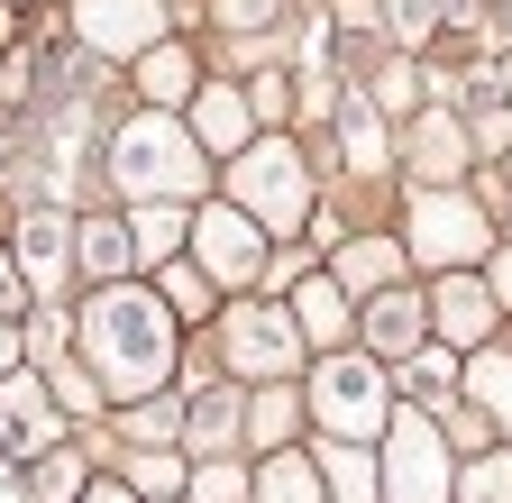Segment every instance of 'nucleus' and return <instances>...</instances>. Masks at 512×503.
I'll list each match as a JSON object with an SVG mask.
<instances>
[{
  "mask_svg": "<svg viewBox=\"0 0 512 503\" xmlns=\"http://www.w3.org/2000/svg\"><path fill=\"white\" fill-rule=\"evenodd\" d=\"M156 293H165V311H211V275H202V266H183V257L156 275Z\"/></svg>",
  "mask_w": 512,
  "mask_h": 503,
  "instance_id": "obj_30",
  "label": "nucleus"
},
{
  "mask_svg": "<svg viewBox=\"0 0 512 503\" xmlns=\"http://www.w3.org/2000/svg\"><path fill=\"white\" fill-rule=\"evenodd\" d=\"M19 275L37 284V293H55L64 284V247H74V220H64L55 202H37V211H19Z\"/></svg>",
  "mask_w": 512,
  "mask_h": 503,
  "instance_id": "obj_14",
  "label": "nucleus"
},
{
  "mask_svg": "<svg viewBox=\"0 0 512 503\" xmlns=\"http://www.w3.org/2000/svg\"><path fill=\"white\" fill-rule=\"evenodd\" d=\"M192 247H202L192 266H202L211 284H256V275L275 266V257H266V229H256L238 202H220V211H202V220H192Z\"/></svg>",
  "mask_w": 512,
  "mask_h": 503,
  "instance_id": "obj_7",
  "label": "nucleus"
},
{
  "mask_svg": "<svg viewBox=\"0 0 512 503\" xmlns=\"http://www.w3.org/2000/svg\"><path fill=\"white\" fill-rule=\"evenodd\" d=\"M0 503H10V494H0Z\"/></svg>",
  "mask_w": 512,
  "mask_h": 503,
  "instance_id": "obj_43",
  "label": "nucleus"
},
{
  "mask_svg": "<svg viewBox=\"0 0 512 503\" xmlns=\"http://www.w3.org/2000/svg\"><path fill=\"white\" fill-rule=\"evenodd\" d=\"M339 284L366 293V302L394 293V238H348V247H339Z\"/></svg>",
  "mask_w": 512,
  "mask_h": 503,
  "instance_id": "obj_19",
  "label": "nucleus"
},
{
  "mask_svg": "<svg viewBox=\"0 0 512 503\" xmlns=\"http://www.w3.org/2000/svg\"><path fill=\"white\" fill-rule=\"evenodd\" d=\"M284 430H293V394L275 385V394H256V403H247V439H266V449H275Z\"/></svg>",
  "mask_w": 512,
  "mask_h": 503,
  "instance_id": "obj_33",
  "label": "nucleus"
},
{
  "mask_svg": "<svg viewBox=\"0 0 512 503\" xmlns=\"http://www.w3.org/2000/svg\"><path fill=\"white\" fill-rule=\"evenodd\" d=\"M229 202H238L256 229H302V211H311L302 147H284V138H256L247 156H229Z\"/></svg>",
  "mask_w": 512,
  "mask_h": 503,
  "instance_id": "obj_4",
  "label": "nucleus"
},
{
  "mask_svg": "<svg viewBox=\"0 0 512 503\" xmlns=\"http://www.w3.org/2000/svg\"><path fill=\"white\" fill-rule=\"evenodd\" d=\"M458 147H467V119H430V129L412 138V165H421V174H448V165H458Z\"/></svg>",
  "mask_w": 512,
  "mask_h": 503,
  "instance_id": "obj_29",
  "label": "nucleus"
},
{
  "mask_svg": "<svg viewBox=\"0 0 512 503\" xmlns=\"http://www.w3.org/2000/svg\"><path fill=\"white\" fill-rule=\"evenodd\" d=\"M192 138L247 156V147H256V101H247V92H229V83H202V92H192Z\"/></svg>",
  "mask_w": 512,
  "mask_h": 503,
  "instance_id": "obj_15",
  "label": "nucleus"
},
{
  "mask_svg": "<svg viewBox=\"0 0 512 503\" xmlns=\"http://www.w3.org/2000/svg\"><path fill=\"white\" fill-rule=\"evenodd\" d=\"M485 284H494V302H512V247H494V275Z\"/></svg>",
  "mask_w": 512,
  "mask_h": 503,
  "instance_id": "obj_37",
  "label": "nucleus"
},
{
  "mask_svg": "<svg viewBox=\"0 0 512 503\" xmlns=\"http://www.w3.org/2000/svg\"><path fill=\"white\" fill-rule=\"evenodd\" d=\"M311 412H320V430L330 439H384L394 430V394H384V366L375 357H357V348H339V357H320V375H311Z\"/></svg>",
  "mask_w": 512,
  "mask_h": 503,
  "instance_id": "obj_3",
  "label": "nucleus"
},
{
  "mask_svg": "<svg viewBox=\"0 0 512 503\" xmlns=\"http://www.w3.org/2000/svg\"><path fill=\"white\" fill-rule=\"evenodd\" d=\"M467 394H485V412H503V403H512V357L476 348V357H467Z\"/></svg>",
  "mask_w": 512,
  "mask_h": 503,
  "instance_id": "obj_31",
  "label": "nucleus"
},
{
  "mask_svg": "<svg viewBox=\"0 0 512 503\" xmlns=\"http://www.w3.org/2000/svg\"><path fill=\"white\" fill-rule=\"evenodd\" d=\"M503 174H512V156H503Z\"/></svg>",
  "mask_w": 512,
  "mask_h": 503,
  "instance_id": "obj_42",
  "label": "nucleus"
},
{
  "mask_svg": "<svg viewBox=\"0 0 512 503\" xmlns=\"http://www.w3.org/2000/svg\"><path fill=\"white\" fill-rule=\"evenodd\" d=\"M183 485H192V467L174 449H138L128 458V494H183Z\"/></svg>",
  "mask_w": 512,
  "mask_h": 503,
  "instance_id": "obj_27",
  "label": "nucleus"
},
{
  "mask_svg": "<svg viewBox=\"0 0 512 503\" xmlns=\"http://www.w3.org/2000/svg\"><path fill=\"white\" fill-rule=\"evenodd\" d=\"M83 503H138V494H128V485H92Z\"/></svg>",
  "mask_w": 512,
  "mask_h": 503,
  "instance_id": "obj_38",
  "label": "nucleus"
},
{
  "mask_svg": "<svg viewBox=\"0 0 512 503\" xmlns=\"http://www.w3.org/2000/svg\"><path fill=\"white\" fill-rule=\"evenodd\" d=\"M83 357H92V375H101L110 403H147L174 375V311H165V293L110 284L83 311Z\"/></svg>",
  "mask_w": 512,
  "mask_h": 503,
  "instance_id": "obj_1",
  "label": "nucleus"
},
{
  "mask_svg": "<svg viewBox=\"0 0 512 503\" xmlns=\"http://www.w3.org/2000/svg\"><path fill=\"white\" fill-rule=\"evenodd\" d=\"M46 458L55 449V394L37 375H0V458Z\"/></svg>",
  "mask_w": 512,
  "mask_h": 503,
  "instance_id": "obj_11",
  "label": "nucleus"
},
{
  "mask_svg": "<svg viewBox=\"0 0 512 503\" xmlns=\"http://www.w3.org/2000/svg\"><path fill=\"white\" fill-rule=\"evenodd\" d=\"M74 257H83L101 284H128V266H138V238H128L119 220H74Z\"/></svg>",
  "mask_w": 512,
  "mask_h": 503,
  "instance_id": "obj_16",
  "label": "nucleus"
},
{
  "mask_svg": "<svg viewBox=\"0 0 512 503\" xmlns=\"http://www.w3.org/2000/svg\"><path fill=\"white\" fill-rule=\"evenodd\" d=\"M494 421H503V430H512V403H503V412H494Z\"/></svg>",
  "mask_w": 512,
  "mask_h": 503,
  "instance_id": "obj_41",
  "label": "nucleus"
},
{
  "mask_svg": "<svg viewBox=\"0 0 512 503\" xmlns=\"http://www.w3.org/2000/svg\"><path fill=\"white\" fill-rule=\"evenodd\" d=\"M458 503H512V449L467 458V467H458Z\"/></svg>",
  "mask_w": 512,
  "mask_h": 503,
  "instance_id": "obj_26",
  "label": "nucleus"
},
{
  "mask_svg": "<svg viewBox=\"0 0 512 503\" xmlns=\"http://www.w3.org/2000/svg\"><path fill=\"white\" fill-rule=\"evenodd\" d=\"M357 330H366V348H375V357H421V330H430V302L394 284V293L357 302Z\"/></svg>",
  "mask_w": 512,
  "mask_h": 503,
  "instance_id": "obj_13",
  "label": "nucleus"
},
{
  "mask_svg": "<svg viewBox=\"0 0 512 503\" xmlns=\"http://www.w3.org/2000/svg\"><path fill=\"white\" fill-rule=\"evenodd\" d=\"M348 110V165L357 174H384V129H375V101H339Z\"/></svg>",
  "mask_w": 512,
  "mask_h": 503,
  "instance_id": "obj_28",
  "label": "nucleus"
},
{
  "mask_svg": "<svg viewBox=\"0 0 512 503\" xmlns=\"http://www.w3.org/2000/svg\"><path fill=\"white\" fill-rule=\"evenodd\" d=\"M220 28L229 37H266L275 28V0H220Z\"/></svg>",
  "mask_w": 512,
  "mask_h": 503,
  "instance_id": "obj_34",
  "label": "nucleus"
},
{
  "mask_svg": "<svg viewBox=\"0 0 512 503\" xmlns=\"http://www.w3.org/2000/svg\"><path fill=\"white\" fill-rule=\"evenodd\" d=\"M10 357H19V330H10V321H0V375H10Z\"/></svg>",
  "mask_w": 512,
  "mask_h": 503,
  "instance_id": "obj_39",
  "label": "nucleus"
},
{
  "mask_svg": "<svg viewBox=\"0 0 512 503\" xmlns=\"http://www.w3.org/2000/svg\"><path fill=\"white\" fill-rule=\"evenodd\" d=\"M448 394H458V357H448V348H421L412 357V412H439Z\"/></svg>",
  "mask_w": 512,
  "mask_h": 503,
  "instance_id": "obj_25",
  "label": "nucleus"
},
{
  "mask_svg": "<svg viewBox=\"0 0 512 503\" xmlns=\"http://www.w3.org/2000/svg\"><path fill=\"white\" fill-rule=\"evenodd\" d=\"M138 83H147V101H192V92H202L183 46H147V55H138Z\"/></svg>",
  "mask_w": 512,
  "mask_h": 503,
  "instance_id": "obj_20",
  "label": "nucleus"
},
{
  "mask_svg": "<svg viewBox=\"0 0 512 503\" xmlns=\"http://www.w3.org/2000/svg\"><path fill=\"white\" fill-rule=\"evenodd\" d=\"M192 503H256V485L229 458H211V467H192Z\"/></svg>",
  "mask_w": 512,
  "mask_h": 503,
  "instance_id": "obj_32",
  "label": "nucleus"
},
{
  "mask_svg": "<svg viewBox=\"0 0 512 503\" xmlns=\"http://www.w3.org/2000/svg\"><path fill=\"white\" fill-rule=\"evenodd\" d=\"M293 330H302L320 357H339V348H348V330H357L348 284H339V275H302V284H293Z\"/></svg>",
  "mask_w": 512,
  "mask_h": 503,
  "instance_id": "obj_12",
  "label": "nucleus"
},
{
  "mask_svg": "<svg viewBox=\"0 0 512 503\" xmlns=\"http://www.w3.org/2000/svg\"><path fill=\"white\" fill-rule=\"evenodd\" d=\"M192 238V220H183V202H138V257H156V266H174V247Z\"/></svg>",
  "mask_w": 512,
  "mask_h": 503,
  "instance_id": "obj_21",
  "label": "nucleus"
},
{
  "mask_svg": "<svg viewBox=\"0 0 512 503\" xmlns=\"http://www.w3.org/2000/svg\"><path fill=\"white\" fill-rule=\"evenodd\" d=\"M320 494H330L320 458H293V449H275V458H266V476H256V503H320Z\"/></svg>",
  "mask_w": 512,
  "mask_h": 503,
  "instance_id": "obj_18",
  "label": "nucleus"
},
{
  "mask_svg": "<svg viewBox=\"0 0 512 503\" xmlns=\"http://www.w3.org/2000/svg\"><path fill=\"white\" fill-rule=\"evenodd\" d=\"M503 101H512V55H503Z\"/></svg>",
  "mask_w": 512,
  "mask_h": 503,
  "instance_id": "obj_40",
  "label": "nucleus"
},
{
  "mask_svg": "<svg viewBox=\"0 0 512 503\" xmlns=\"http://www.w3.org/2000/svg\"><path fill=\"white\" fill-rule=\"evenodd\" d=\"M28 494H37V503H83V494H92V485H83V458H74V449H46L37 476H28Z\"/></svg>",
  "mask_w": 512,
  "mask_h": 503,
  "instance_id": "obj_24",
  "label": "nucleus"
},
{
  "mask_svg": "<svg viewBox=\"0 0 512 503\" xmlns=\"http://www.w3.org/2000/svg\"><path fill=\"white\" fill-rule=\"evenodd\" d=\"M494 321H503L494 284H476V275H439V293H430V330H439L448 348H485Z\"/></svg>",
  "mask_w": 512,
  "mask_h": 503,
  "instance_id": "obj_10",
  "label": "nucleus"
},
{
  "mask_svg": "<svg viewBox=\"0 0 512 503\" xmlns=\"http://www.w3.org/2000/svg\"><path fill=\"white\" fill-rule=\"evenodd\" d=\"M74 28H83L92 55H147L156 28H165V10H156V0H74Z\"/></svg>",
  "mask_w": 512,
  "mask_h": 503,
  "instance_id": "obj_9",
  "label": "nucleus"
},
{
  "mask_svg": "<svg viewBox=\"0 0 512 503\" xmlns=\"http://www.w3.org/2000/svg\"><path fill=\"white\" fill-rule=\"evenodd\" d=\"M412 257H421V266H448V275H467L476 257H494V220H485L467 193H439V183H421V193H412Z\"/></svg>",
  "mask_w": 512,
  "mask_h": 503,
  "instance_id": "obj_6",
  "label": "nucleus"
},
{
  "mask_svg": "<svg viewBox=\"0 0 512 503\" xmlns=\"http://www.w3.org/2000/svg\"><path fill=\"white\" fill-rule=\"evenodd\" d=\"M320 476H330V503H384V476H375V458L357 439H330V449H320Z\"/></svg>",
  "mask_w": 512,
  "mask_h": 503,
  "instance_id": "obj_17",
  "label": "nucleus"
},
{
  "mask_svg": "<svg viewBox=\"0 0 512 503\" xmlns=\"http://www.w3.org/2000/svg\"><path fill=\"white\" fill-rule=\"evenodd\" d=\"M302 101H293V83L284 74H266V83H256V119H293Z\"/></svg>",
  "mask_w": 512,
  "mask_h": 503,
  "instance_id": "obj_35",
  "label": "nucleus"
},
{
  "mask_svg": "<svg viewBox=\"0 0 512 503\" xmlns=\"http://www.w3.org/2000/svg\"><path fill=\"white\" fill-rule=\"evenodd\" d=\"M384 503H458V467H448V430L430 412H394L384 430Z\"/></svg>",
  "mask_w": 512,
  "mask_h": 503,
  "instance_id": "obj_5",
  "label": "nucleus"
},
{
  "mask_svg": "<svg viewBox=\"0 0 512 503\" xmlns=\"http://www.w3.org/2000/svg\"><path fill=\"white\" fill-rule=\"evenodd\" d=\"M229 357L247 375H284L302 357V330H293V311H266V302H238L229 311Z\"/></svg>",
  "mask_w": 512,
  "mask_h": 503,
  "instance_id": "obj_8",
  "label": "nucleus"
},
{
  "mask_svg": "<svg viewBox=\"0 0 512 503\" xmlns=\"http://www.w3.org/2000/svg\"><path fill=\"white\" fill-rule=\"evenodd\" d=\"M439 10H448V0H375V19H384L394 46H430L439 37Z\"/></svg>",
  "mask_w": 512,
  "mask_h": 503,
  "instance_id": "obj_23",
  "label": "nucleus"
},
{
  "mask_svg": "<svg viewBox=\"0 0 512 503\" xmlns=\"http://www.w3.org/2000/svg\"><path fill=\"white\" fill-rule=\"evenodd\" d=\"M238 421H247V403H238V394H202V403H183V439H192V449H220Z\"/></svg>",
  "mask_w": 512,
  "mask_h": 503,
  "instance_id": "obj_22",
  "label": "nucleus"
},
{
  "mask_svg": "<svg viewBox=\"0 0 512 503\" xmlns=\"http://www.w3.org/2000/svg\"><path fill=\"white\" fill-rule=\"evenodd\" d=\"M110 174L128 202H192L202 193V138L174 129V110H138L110 138Z\"/></svg>",
  "mask_w": 512,
  "mask_h": 503,
  "instance_id": "obj_2",
  "label": "nucleus"
},
{
  "mask_svg": "<svg viewBox=\"0 0 512 503\" xmlns=\"http://www.w3.org/2000/svg\"><path fill=\"white\" fill-rule=\"evenodd\" d=\"M19 293H28V275H19L10 257H0V311H19Z\"/></svg>",
  "mask_w": 512,
  "mask_h": 503,
  "instance_id": "obj_36",
  "label": "nucleus"
}]
</instances>
